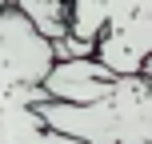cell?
<instances>
[{
  "label": "cell",
  "mask_w": 152,
  "mask_h": 144,
  "mask_svg": "<svg viewBox=\"0 0 152 144\" xmlns=\"http://www.w3.org/2000/svg\"><path fill=\"white\" fill-rule=\"evenodd\" d=\"M36 120L76 144H152V88L148 76H116L112 92L92 104L40 100Z\"/></svg>",
  "instance_id": "6da1fadb"
},
{
  "label": "cell",
  "mask_w": 152,
  "mask_h": 144,
  "mask_svg": "<svg viewBox=\"0 0 152 144\" xmlns=\"http://www.w3.org/2000/svg\"><path fill=\"white\" fill-rule=\"evenodd\" d=\"M52 68V44L32 32L28 20L0 12V144H36L44 124L32 108L44 100L40 80Z\"/></svg>",
  "instance_id": "7a4b0ae2"
},
{
  "label": "cell",
  "mask_w": 152,
  "mask_h": 144,
  "mask_svg": "<svg viewBox=\"0 0 152 144\" xmlns=\"http://www.w3.org/2000/svg\"><path fill=\"white\" fill-rule=\"evenodd\" d=\"M152 56V16H136L128 24L104 28L92 44V60L112 76H148Z\"/></svg>",
  "instance_id": "3957f363"
},
{
  "label": "cell",
  "mask_w": 152,
  "mask_h": 144,
  "mask_svg": "<svg viewBox=\"0 0 152 144\" xmlns=\"http://www.w3.org/2000/svg\"><path fill=\"white\" fill-rule=\"evenodd\" d=\"M116 84V76L100 68L92 56L84 60H52V68L40 80V92L52 104H92V100L108 96Z\"/></svg>",
  "instance_id": "277c9868"
},
{
  "label": "cell",
  "mask_w": 152,
  "mask_h": 144,
  "mask_svg": "<svg viewBox=\"0 0 152 144\" xmlns=\"http://www.w3.org/2000/svg\"><path fill=\"white\" fill-rule=\"evenodd\" d=\"M12 12L28 20L32 32L44 36L48 44L68 32V0H12Z\"/></svg>",
  "instance_id": "5b68a950"
},
{
  "label": "cell",
  "mask_w": 152,
  "mask_h": 144,
  "mask_svg": "<svg viewBox=\"0 0 152 144\" xmlns=\"http://www.w3.org/2000/svg\"><path fill=\"white\" fill-rule=\"evenodd\" d=\"M136 16H152V0H104V28L128 24Z\"/></svg>",
  "instance_id": "8992f818"
},
{
  "label": "cell",
  "mask_w": 152,
  "mask_h": 144,
  "mask_svg": "<svg viewBox=\"0 0 152 144\" xmlns=\"http://www.w3.org/2000/svg\"><path fill=\"white\" fill-rule=\"evenodd\" d=\"M84 56H92V44L68 36V32H64L60 40H52V60H84Z\"/></svg>",
  "instance_id": "52a82bcc"
},
{
  "label": "cell",
  "mask_w": 152,
  "mask_h": 144,
  "mask_svg": "<svg viewBox=\"0 0 152 144\" xmlns=\"http://www.w3.org/2000/svg\"><path fill=\"white\" fill-rule=\"evenodd\" d=\"M36 144H76V140H68V136H56V132H48V128H44V136H40Z\"/></svg>",
  "instance_id": "ba28073f"
},
{
  "label": "cell",
  "mask_w": 152,
  "mask_h": 144,
  "mask_svg": "<svg viewBox=\"0 0 152 144\" xmlns=\"http://www.w3.org/2000/svg\"><path fill=\"white\" fill-rule=\"evenodd\" d=\"M8 8H12V0H0V12H8Z\"/></svg>",
  "instance_id": "9c48e42d"
}]
</instances>
